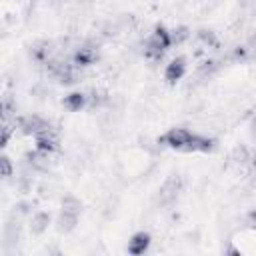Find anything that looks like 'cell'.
Masks as SVG:
<instances>
[{
    "label": "cell",
    "mask_w": 256,
    "mask_h": 256,
    "mask_svg": "<svg viewBox=\"0 0 256 256\" xmlns=\"http://www.w3.org/2000/svg\"><path fill=\"white\" fill-rule=\"evenodd\" d=\"M28 224H30V232H32V234H36V236L44 234V232L48 230V224H50V212H44V210L32 212Z\"/></svg>",
    "instance_id": "obj_11"
},
{
    "label": "cell",
    "mask_w": 256,
    "mask_h": 256,
    "mask_svg": "<svg viewBox=\"0 0 256 256\" xmlns=\"http://www.w3.org/2000/svg\"><path fill=\"white\" fill-rule=\"evenodd\" d=\"M54 54H56V50H54V44L50 40H38L30 48V56L40 64H46Z\"/></svg>",
    "instance_id": "obj_6"
},
{
    "label": "cell",
    "mask_w": 256,
    "mask_h": 256,
    "mask_svg": "<svg viewBox=\"0 0 256 256\" xmlns=\"http://www.w3.org/2000/svg\"><path fill=\"white\" fill-rule=\"evenodd\" d=\"M48 128H50V124L38 114H30V116L20 120V132L26 134V136H36V134H40Z\"/></svg>",
    "instance_id": "obj_5"
},
{
    "label": "cell",
    "mask_w": 256,
    "mask_h": 256,
    "mask_svg": "<svg viewBox=\"0 0 256 256\" xmlns=\"http://www.w3.org/2000/svg\"><path fill=\"white\" fill-rule=\"evenodd\" d=\"M180 192H182V178H180L178 174H170V176L162 182V186H160V190H158V204H160V206H170V204H174V202L178 200Z\"/></svg>",
    "instance_id": "obj_2"
},
{
    "label": "cell",
    "mask_w": 256,
    "mask_h": 256,
    "mask_svg": "<svg viewBox=\"0 0 256 256\" xmlns=\"http://www.w3.org/2000/svg\"><path fill=\"white\" fill-rule=\"evenodd\" d=\"M150 242H152V238H150L148 232H136V234L128 240V254H132V256L144 254V252L150 248Z\"/></svg>",
    "instance_id": "obj_9"
},
{
    "label": "cell",
    "mask_w": 256,
    "mask_h": 256,
    "mask_svg": "<svg viewBox=\"0 0 256 256\" xmlns=\"http://www.w3.org/2000/svg\"><path fill=\"white\" fill-rule=\"evenodd\" d=\"M214 148H216V140H214V138L194 134L184 152H212Z\"/></svg>",
    "instance_id": "obj_10"
},
{
    "label": "cell",
    "mask_w": 256,
    "mask_h": 256,
    "mask_svg": "<svg viewBox=\"0 0 256 256\" xmlns=\"http://www.w3.org/2000/svg\"><path fill=\"white\" fill-rule=\"evenodd\" d=\"M12 172H14V166H12L10 158L4 156V154H0V178H10Z\"/></svg>",
    "instance_id": "obj_20"
},
{
    "label": "cell",
    "mask_w": 256,
    "mask_h": 256,
    "mask_svg": "<svg viewBox=\"0 0 256 256\" xmlns=\"http://www.w3.org/2000/svg\"><path fill=\"white\" fill-rule=\"evenodd\" d=\"M76 224H78V214L60 210V216H58V220H56V228H58L62 234L72 232V230L76 228Z\"/></svg>",
    "instance_id": "obj_15"
},
{
    "label": "cell",
    "mask_w": 256,
    "mask_h": 256,
    "mask_svg": "<svg viewBox=\"0 0 256 256\" xmlns=\"http://www.w3.org/2000/svg\"><path fill=\"white\" fill-rule=\"evenodd\" d=\"M232 158H234L236 162L244 164V162H248V160H250V154H248V150H246L244 146H236V148H234V154H232Z\"/></svg>",
    "instance_id": "obj_23"
},
{
    "label": "cell",
    "mask_w": 256,
    "mask_h": 256,
    "mask_svg": "<svg viewBox=\"0 0 256 256\" xmlns=\"http://www.w3.org/2000/svg\"><path fill=\"white\" fill-rule=\"evenodd\" d=\"M14 114H16L14 96H12V94H4V96L0 98V120H2V122H8Z\"/></svg>",
    "instance_id": "obj_16"
},
{
    "label": "cell",
    "mask_w": 256,
    "mask_h": 256,
    "mask_svg": "<svg viewBox=\"0 0 256 256\" xmlns=\"http://www.w3.org/2000/svg\"><path fill=\"white\" fill-rule=\"evenodd\" d=\"M198 38L204 42V44H208V46H218V38H216V34L212 32V30H206V28H202V30H198Z\"/></svg>",
    "instance_id": "obj_21"
},
{
    "label": "cell",
    "mask_w": 256,
    "mask_h": 256,
    "mask_svg": "<svg viewBox=\"0 0 256 256\" xmlns=\"http://www.w3.org/2000/svg\"><path fill=\"white\" fill-rule=\"evenodd\" d=\"M184 74H186V58H184V56H178V58L170 60V64L166 66V70H164V80H166L168 84H176Z\"/></svg>",
    "instance_id": "obj_7"
},
{
    "label": "cell",
    "mask_w": 256,
    "mask_h": 256,
    "mask_svg": "<svg viewBox=\"0 0 256 256\" xmlns=\"http://www.w3.org/2000/svg\"><path fill=\"white\" fill-rule=\"evenodd\" d=\"M34 138H36V150L46 152V154H52V152L58 150V138H56V134H54L52 128H48V130L36 134Z\"/></svg>",
    "instance_id": "obj_8"
},
{
    "label": "cell",
    "mask_w": 256,
    "mask_h": 256,
    "mask_svg": "<svg viewBox=\"0 0 256 256\" xmlns=\"http://www.w3.org/2000/svg\"><path fill=\"white\" fill-rule=\"evenodd\" d=\"M12 132H14V128H12L10 124H2V126H0V150L6 148V144H8L10 138H12Z\"/></svg>",
    "instance_id": "obj_22"
},
{
    "label": "cell",
    "mask_w": 256,
    "mask_h": 256,
    "mask_svg": "<svg viewBox=\"0 0 256 256\" xmlns=\"http://www.w3.org/2000/svg\"><path fill=\"white\" fill-rule=\"evenodd\" d=\"M62 210L80 216V212H82V202H80L76 196H70V194H68V196L62 198Z\"/></svg>",
    "instance_id": "obj_17"
},
{
    "label": "cell",
    "mask_w": 256,
    "mask_h": 256,
    "mask_svg": "<svg viewBox=\"0 0 256 256\" xmlns=\"http://www.w3.org/2000/svg\"><path fill=\"white\" fill-rule=\"evenodd\" d=\"M170 46H172L170 32L164 26H156L154 32L148 36V40L144 44V56L150 58V60H160Z\"/></svg>",
    "instance_id": "obj_1"
},
{
    "label": "cell",
    "mask_w": 256,
    "mask_h": 256,
    "mask_svg": "<svg viewBox=\"0 0 256 256\" xmlns=\"http://www.w3.org/2000/svg\"><path fill=\"white\" fill-rule=\"evenodd\" d=\"M62 104H64L66 110L78 112V110H82V108L88 104V100H86V94H84V92H70V94L64 96Z\"/></svg>",
    "instance_id": "obj_13"
},
{
    "label": "cell",
    "mask_w": 256,
    "mask_h": 256,
    "mask_svg": "<svg viewBox=\"0 0 256 256\" xmlns=\"http://www.w3.org/2000/svg\"><path fill=\"white\" fill-rule=\"evenodd\" d=\"M48 156L46 152H40V150H32V152H26L24 154V160L28 166H32L34 170H46L48 168Z\"/></svg>",
    "instance_id": "obj_14"
},
{
    "label": "cell",
    "mask_w": 256,
    "mask_h": 256,
    "mask_svg": "<svg viewBox=\"0 0 256 256\" xmlns=\"http://www.w3.org/2000/svg\"><path fill=\"white\" fill-rule=\"evenodd\" d=\"M86 100H88V104L92 108H98V106H102V104L108 102V94L104 90H92L90 96H86Z\"/></svg>",
    "instance_id": "obj_18"
},
{
    "label": "cell",
    "mask_w": 256,
    "mask_h": 256,
    "mask_svg": "<svg viewBox=\"0 0 256 256\" xmlns=\"http://www.w3.org/2000/svg\"><path fill=\"white\" fill-rule=\"evenodd\" d=\"M100 58V46L96 42H84L82 46L76 48L74 56H72V64L74 66H92L94 62H98Z\"/></svg>",
    "instance_id": "obj_4"
},
{
    "label": "cell",
    "mask_w": 256,
    "mask_h": 256,
    "mask_svg": "<svg viewBox=\"0 0 256 256\" xmlns=\"http://www.w3.org/2000/svg\"><path fill=\"white\" fill-rule=\"evenodd\" d=\"M188 36H190V30L186 26H178V28H174L170 32V42L172 44H182V42L188 40Z\"/></svg>",
    "instance_id": "obj_19"
},
{
    "label": "cell",
    "mask_w": 256,
    "mask_h": 256,
    "mask_svg": "<svg viewBox=\"0 0 256 256\" xmlns=\"http://www.w3.org/2000/svg\"><path fill=\"white\" fill-rule=\"evenodd\" d=\"M20 220L22 218H18V216H10L8 222L4 224V242H6V246L16 244L20 240V230H22Z\"/></svg>",
    "instance_id": "obj_12"
},
{
    "label": "cell",
    "mask_w": 256,
    "mask_h": 256,
    "mask_svg": "<svg viewBox=\"0 0 256 256\" xmlns=\"http://www.w3.org/2000/svg\"><path fill=\"white\" fill-rule=\"evenodd\" d=\"M192 136H194V132H190L188 128H170L164 136H160L158 138V142L160 144H164V146H168V148H174V150H186V146H188V142L192 140Z\"/></svg>",
    "instance_id": "obj_3"
}]
</instances>
